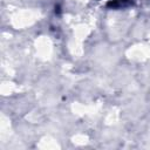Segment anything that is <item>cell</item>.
Segmentation results:
<instances>
[{
    "label": "cell",
    "instance_id": "1",
    "mask_svg": "<svg viewBox=\"0 0 150 150\" xmlns=\"http://www.w3.org/2000/svg\"><path fill=\"white\" fill-rule=\"evenodd\" d=\"M132 4V0H110L107 4L109 8H124Z\"/></svg>",
    "mask_w": 150,
    "mask_h": 150
}]
</instances>
